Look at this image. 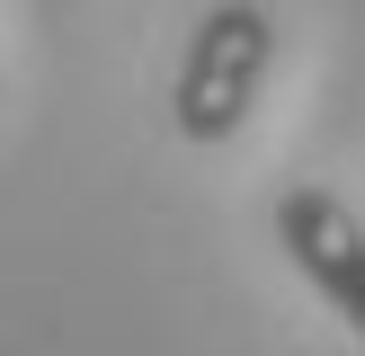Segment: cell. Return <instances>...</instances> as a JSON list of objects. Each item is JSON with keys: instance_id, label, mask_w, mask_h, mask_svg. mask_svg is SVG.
Instances as JSON below:
<instances>
[{"instance_id": "obj_1", "label": "cell", "mask_w": 365, "mask_h": 356, "mask_svg": "<svg viewBox=\"0 0 365 356\" xmlns=\"http://www.w3.org/2000/svg\"><path fill=\"white\" fill-rule=\"evenodd\" d=\"M267 63H277L267 9H259V0H214V9L196 18V36H187L178 80H170V125L187 142L241 134L250 107H259V89H267Z\"/></svg>"}, {"instance_id": "obj_2", "label": "cell", "mask_w": 365, "mask_h": 356, "mask_svg": "<svg viewBox=\"0 0 365 356\" xmlns=\"http://www.w3.org/2000/svg\"><path fill=\"white\" fill-rule=\"evenodd\" d=\"M277 249L294 258V276H312L321 303L365 338V223H356L348 196L312 187V178L285 187V196H277Z\"/></svg>"}]
</instances>
